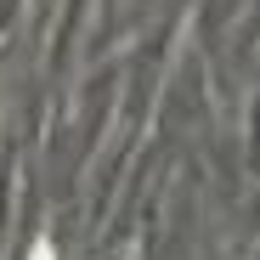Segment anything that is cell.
<instances>
[{"label": "cell", "mask_w": 260, "mask_h": 260, "mask_svg": "<svg viewBox=\"0 0 260 260\" xmlns=\"http://www.w3.org/2000/svg\"><path fill=\"white\" fill-rule=\"evenodd\" d=\"M34 260H57V249H51L46 238H40V249H34Z\"/></svg>", "instance_id": "6da1fadb"}]
</instances>
